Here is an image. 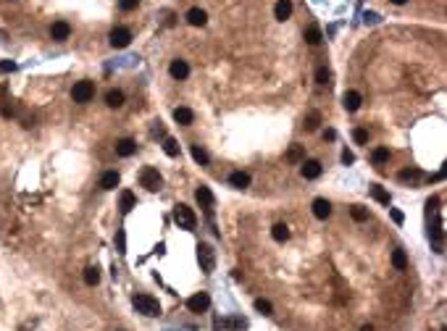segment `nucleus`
Segmentation results:
<instances>
[{
  "label": "nucleus",
  "instance_id": "28",
  "mask_svg": "<svg viewBox=\"0 0 447 331\" xmlns=\"http://www.w3.org/2000/svg\"><path fill=\"white\" fill-rule=\"evenodd\" d=\"M163 153L168 158H176L179 155V142L174 140V137H166V140H163Z\"/></svg>",
  "mask_w": 447,
  "mask_h": 331
},
{
  "label": "nucleus",
  "instance_id": "39",
  "mask_svg": "<svg viewBox=\"0 0 447 331\" xmlns=\"http://www.w3.org/2000/svg\"><path fill=\"white\" fill-rule=\"evenodd\" d=\"M116 242H119V253H127V237H124V232L116 234Z\"/></svg>",
  "mask_w": 447,
  "mask_h": 331
},
{
  "label": "nucleus",
  "instance_id": "4",
  "mask_svg": "<svg viewBox=\"0 0 447 331\" xmlns=\"http://www.w3.org/2000/svg\"><path fill=\"white\" fill-rule=\"evenodd\" d=\"M198 263H200L203 273H213V268H216V253H213L211 245H198Z\"/></svg>",
  "mask_w": 447,
  "mask_h": 331
},
{
  "label": "nucleus",
  "instance_id": "15",
  "mask_svg": "<svg viewBox=\"0 0 447 331\" xmlns=\"http://www.w3.org/2000/svg\"><path fill=\"white\" fill-rule=\"evenodd\" d=\"M168 71H171L174 79H187L190 76V66H187V61H171Z\"/></svg>",
  "mask_w": 447,
  "mask_h": 331
},
{
  "label": "nucleus",
  "instance_id": "1",
  "mask_svg": "<svg viewBox=\"0 0 447 331\" xmlns=\"http://www.w3.org/2000/svg\"><path fill=\"white\" fill-rule=\"evenodd\" d=\"M134 307H137V313H142L147 318L160 315V302L155 297H150V294H137V297H134Z\"/></svg>",
  "mask_w": 447,
  "mask_h": 331
},
{
  "label": "nucleus",
  "instance_id": "17",
  "mask_svg": "<svg viewBox=\"0 0 447 331\" xmlns=\"http://www.w3.org/2000/svg\"><path fill=\"white\" fill-rule=\"evenodd\" d=\"M300 171H303V176H305V179H318L324 168H321L318 161H303V168H300Z\"/></svg>",
  "mask_w": 447,
  "mask_h": 331
},
{
  "label": "nucleus",
  "instance_id": "44",
  "mask_svg": "<svg viewBox=\"0 0 447 331\" xmlns=\"http://www.w3.org/2000/svg\"><path fill=\"white\" fill-rule=\"evenodd\" d=\"M361 331H374V326H371V323H366V326H363Z\"/></svg>",
  "mask_w": 447,
  "mask_h": 331
},
{
  "label": "nucleus",
  "instance_id": "12",
  "mask_svg": "<svg viewBox=\"0 0 447 331\" xmlns=\"http://www.w3.org/2000/svg\"><path fill=\"white\" fill-rule=\"evenodd\" d=\"M116 153H119L121 158L134 155V153H137V142H134V140H129V137H124V140H119V142H116Z\"/></svg>",
  "mask_w": 447,
  "mask_h": 331
},
{
  "label": "nucleus",
  "instance_id": "21",
  "mask_svg": "<svg viewBox=\"0 0 447 331\" xmlns=\"http://www.w3.org/2000/svg\"><path fill=\"white\" fill-rule=\"evenodd\" d=\"M271 237L277 239V242H287L290 239V226L287 224H274L271 226Z\"/></svg>",
  "mask_w": 447,
  "mask_h": 331
},
{
  "label": "nucleus",
  "instance_id": "30",
  "mask_svg": "<svg viewBox=\"0 0 447 331\" xmlns=\"http://www.w3.org/2000/svg\"><path fill=\"white\" fill-rule=\"evenodd\" d=\"M190 153H192V158H195V161H198L200 166H208L211 158H208V153H205L200 145H192V150H190Z\"/></svg>",
  "mask_w": 447,
  "mask_h": 331
},
{
  "label": "nucleus",
  "instance_id": "34",
  "mask_svg": "<svg viewBox=\"0 0 447 331\" xmlns=\"http://www.w3.org/2000/svg\"><path fill=\"white\" fill-rule=\"evenodd\" d=\"M352 140L358 142V145H366V142H369V132H366V129H355L352 132Z\"/></svg>",
  "mask_w": 447,
  "mask_h": 331
},
{
  "label": "nucleus",
  "instance_id": "32",
  "mask_svg": "<svg viewBox=\"0 0 447 331\" xmlns=\"http://www.w3.org/2000/svg\"><path fill=\"white\" fill-rule=\"evenodd\" d=\"M350 215H352V221H358V224H361V221L369 218V210L361 208V205H352V208H350Z\"/></svg>",
  "mask_w": 447,
  "mask_h": 331
},
{
  "label": "nucleus",
  "instance_id": "35",
  "mask_svg": "<svg viewBox=\"0 0 447 331\" xmlns=\"http://www.w3.org/2000/svg\"><path fill=\"white\" fill-rule=\"evenodd\" d=\"M329 76H331V74H329V68L321 66L318 71H316V82H318V84H326V82H329Z\"/></svg>",
  "mask_w": 447,
  "mask_h": 331
},
{
  "label": "nucleus",
  "instance_id": "23",
  "mask_svg": "<svg viewBox=\"0 0 447 331\" xmlns=\"http://www.w3.org/2000/svg\"><path fill=\"white\" fill-rule=\"evenodd\" d=\"M371 197H374L376 202H382V205H389V200H392V197H389V192H387L382 184H374V187H371Z\"/></svg>",
  "mask_w": 447,
  "mask_h": 331
},
{
  "label": "nucleus",
  "instance_id": "20",
  "mask_svg": "<svg viewBox=\"0 0 447 331\" xmlns=\"http://www.w3.org/2000/svg\"><path fill=\"white\" fill-rule=\"evenodd\" d=\"M303 37H305V42H308V45H321V40H324V34H321V27L311 24V27L305 29V34H303Z\"/></svg>",
  "mask_w": 447,
  "mask_h": 331
},
{
  "label": "nucleus",
  "instance_id": "43",
  "mask_svg": "<svg viewBox=\"0 0 447 331\" xmlns=\"http://www.w3.org/2000/svg\"><path fill=\"white\" fill-rule=\"evenodd\" d=\"M389 3H395V6H405L408 0H389Z\"/></svg>",
  "mask_w": 447,
  "mask_h": 331
},
{
  "label": "nucleus",
  "instance_id": "31",
  "mask_svg": "<svg viewBox=\"0 0 447 331\" xmlns=\"http://www.w3.org/2000/svg\"><path fill=\"white\" fill-rule=\"evenodd\" d=\"M119 208H121L124 215L134 208V195H132V192H121V205H119Z\"/></svg>",
  "mask_w": 447,
  "mask_h": 331
},
{
  "label": "nucleus",
  "instance_id": "16",
  "mask_svg": "<svg viewBox=\"0 0 447 331\" xmlns=\"http://www.w3.org/2000/svg\"><path fill=\"white\" fill-rule=\"evenodd\" d=\"M119 181H121L119 171H106V174L100 176V187H103V189H116Z\"/></svg>",
  "mask_w": 447,
  "mask_h": 331
},
{
  "label": "nucleus",
  "instance_id": "3",
  "mask_svg": "<svg viewBox=\"0 0 447 331\" xmlns=\"http://www.w3.org/2000/svg\"><path fill=\"white\" fill-rule=\"evenodd\" d=\"M140 184H142L147 192H158V189H160V184H163V179H160L158 168L145 166V168H142V174H140Z\"/></svg>",
  "mask_w": 447,
  "mask_h": 331
},
{
  "label": "nucleus",
  "instance_id": "38",
  "mask_svg": "<svg viewBox=\"0 0 447 331\" xmlns=\"http://www.w3.org/2000/svg\"><path fill=\"white\" fill-rule=\"evenodd\" d=\"M137 3H140V0H119V8L121 11H134Z\"/></svg>",
  "mask_w": 447,
  "mask_h": 331
},
{
  "label": "nucleus",
  "instance_id": "27",
  "mask_svg": "<svg viewBox=\"0 0 447 331\" xmlns=\"http://www.w3.org/2000/svg\"><path fill=\"white\" fill-rule=\"evenodd\" d=\"M392 266L397 271H405L408 268V255H405V250H395L392 253Z\"/></svg>",
  "mask_w": 447,
  "mask_h": 331
},
{
  "label": "nucleus",
  "instance_id": "29",
  "mask_svg": "<svg viewBox=\"0 0 447 331\" xmlns=\"http://www.w3.org/2000/svg\"><path fill=\"white\" fill-rule=\"evenodd\" d=\"M98 281H100V271H98L95 266L84 268V284H87V287H95Z\"/></svg>",
  "mask_w": 447,
  "mask_h": 331
},
{
  "label": "nucleus",
  "instance_id": "22",
  "mask_svg": "<svg viewBox=\"0 0 447 331\" xmlns=\"http://www.w3.org/2000/svg\"><path fill=\"white\" fill-rule=\"evenodd\" d=\"M106 105L108 108H121L124 105V92L121 89H111V92L106 95Z\"/></svg>",
  "mask_w": 447,
  "mask_h": 331
},
{
  "label": "nucleus",
  "instance_id": "19",
  "mask_svg": "<svg viewBox=\"0 0 447 331\" xmlns=\"http://www.w3.org/2000/svg\"><path fill=\"white\" fill-rule=\"evenodd\" d=\"M192 119H195V113L190 108H174V121L182 124V127H190Z\"/></svg>",
  "mask_w": 447,
  "mask_h": 331
},
{
  "label": "nucleus",
  "instance_id": "37",
  "mask_svg": "<svg viewBox=\"0 0 447 331\" xmlns=\"http://www.w3.org/2000/svg\"><path fill=\"white\" fill-rule=\"evenodd\" d=\"M421 176V171L418 168H408V171H403V174H400V179L403 181H408V179H418Z\"/></svg>",
  "mask_w": 447,
  "mask_h": 331
},
{
  "label": "nucleus",
  "instance_id": "26",
  "mask_svg": "<svg viewBox=\"0 0 447 331\" xmlns=\"http://www.w3.org/2000/svg\"><path fill=\"white\" fill-rule=\"evenodd\" d=\"M287 161L290 163H303L305 161V153H303V145H292L287 150Z\"/></svg>",
  "mask_w": 447,
  "mask_h": 331
},
{
  "label": "nucleus",
  "instance_id": "33",
  "mask_svg": "<svg viewBox=\"0 0 447 331\" xmlns=\"http://www.w3.org/2000/svg\"><path fill=\"white\" fill-rule=\"evenodd\" d=\"M255 310L263 313V315H271V313H274V307H271L269 300H255Z\"/></svg>",
  "mask_w": 447,
  "mask_h": 331
},
{
  "label": "nucleus",
  "instance_id": "11",
  "mask_svg": "<svg viewBox=\"0 0 447 331\" xmlns=\"http://www.w3.org/2000/svg\"><path fill=\"white\" fill-rule=\"evenodd\" d=\"M187 21H190L192 27H205V24H208V14H205L203 8H190L187 11Z\"/></svg>",
  "mask_w": 447,
  "mask_h": 331
},
{
  "label": "nucleus",
  "instance_id": "9",
  "mask_svg": "<svg viewBox=\"0 0 447 331\" xmlns=\"http://www.w3.org/2000/svg\"><path fill=\"white\" fill-rule=\"evenodd\" d=\"M313 215H316V218H321V221H326L329 215H331V202L324 200V197H316L313 200Z\"/></svg>",
  "mask_w": 447,
  "mask_h": 331
},
{
  "label": "nucleus",
  "instance_id": "5",
  "mask_svg": "<svg viewBox=\"0 0 447 331\" xmlns=\"http://www.w3.org/2000/svg\"><path fill=\"white\" fill-rule=\"evenodd\" d=\"M95 95V84L93 82H87V79H82V82H76L74 89H71V97L74 102H90Z\"/></svg>",
  "mask_w": 447,
  "mask_h": 331
},
{
  "label": "nucleus",
  "instance_id": "6",
  "mask_svg": "<svg viewBox=\"0 0 447 331\" xmlns=\"http://www.w3.org/2000/svg\"><path fill=\"white\" fill-rule=\"evenodd\" d=\"M208 305H211V297L205 292H198V294H192V297L187 300V310L190 313H205Z\"/></svg>",
  "mask_w": 447,
  "mask_h": 331
},
{
  "label": "nucleus",
  "instance_id": "24",
  "mask_svg": "<svg viewBox=\"0 0 447 331\" xmlns=\"http://www.w3.org/2000/svg\"><path fill=\"white\" fill-rule=\"evenodd\" d=\"M389 161V147H376V150L371 153V163L374 166H384Z\"/></svg>",
  "mask_w": 447,
  "mask_h": 331
},
{
  "label": "nucleus",
  "instance_id": "7",
  "mask_svg": "<svg viewBox=\"0 0 447 331\" xmlns=\"http://www.w3.org/2000/svg\"><path fill=\"white\" fill-rule=\"evenodd\" d=\"M108 40H111L113 48H119V50H121V48H127V45L132 42V32H129L127 27H116V29L111 32V37H108Z\"/></svg>",
  "mask_w": 447,
  "mask_h": 331
},
{
  "label": "nucleus",
  "instance_id": "25",
  "mask_svg": "<svg viewBox=\"0 0 447 331\" xmlns=\"http://www.w3.org/2000/svg\"><path fill=\"white\" fill-rule=\"evenodd\" d=\"M318 124H321V113H318V111H311V113L305 116L303 127H305V132H316V129H318Z\"/></svg>",
  "mask_w": 447,
  "mask_h": 331
},
{
  "label": "nucleus",
  "instance_id": "36",
  "mask_svg": "<svg viewBox=\"0 0 447 331\" xmlns=\"http://www.w3.org/2000/svg\"><path fill=\"white\" fill-rule=\"evenodd\" d=\"M16 63L14 61H0V74H11V71H16Z\"/></svg>",
  "mask_w": 447,
  "mask_h": 331
},
{
  "label": "nucleus",
  "instance_id": "14",
  "mask_svg": "<svg viewBox=\"0 0 447 331\" xmlns=\"http://www.w3.org/2000/svg\"><path fill=\"white\" fill-rule=\"evenodd\" d=\"M274 16L279 21H287L292 16V0H279V3L274 6Z\"/></svg>",
  "mask_w": 447,
  "mask_h": 331
},
{
  "label": "nucleus",
  "instance_id": "40",
  "mask_svg": "<svg viewBox=\"0 0 447 331\" xmlns=\"http://www.w3.org/2000/svg\"><path fill=\"white\" fill-rule=\"evenodd\" d=\"M342 163H345V166H350V163H355V155H352L350 150H342Z\"/></svg>",
  "mask_w": 447,
  "mask_h": 331
},
{
  "label": "nucleus",
  "instance_id": "42",
  "mask_svg": "<svg viewBox=\"0 0 447 331\" xmlns=\"http://www.w3.org/2000/svg\"><path fill=\"white\" fill-rule=\"evenodd\" d=\"M324 137H326V140H334L337 132H334V129H326V132H324Z\"/></svg>",
  "mask_w": 447,
  "mask_h": 331
},
{
  "label": "nucleus",
  "instance_id": "41",
  "mask_svg": "<svg viewBox=\"0 0 447 331\" xmlns=\"http://www.w3.org/2000/svg\"><path fill=\"white\" fill-rule=\"evenodd\" d=\"M389 213H392V221H395V224H403V221H405V215L400 213V210H395V208H392Z\"/></svg>",
  "mask_w": 447,
  "mask_h": 331
},
{
  "label": "nucleus",
  "instance_id": "8",
  "mask_svg": "<svg viewBox=\"0 0 447 331\" xmlns=\"http://www.w3.org/2000/svg\"><path fill=\"white\" fill-rule=\"evenodd\" d=\"M195 197H198V202H200V208L208 213V215H213V195H211V189L208 187H198V192H195Z\"/></svg>",
  "mask_w": 447,
  "mask_h": 331
},
{
  "label": "nucleus",
  "instance_id": "10",
  "mask_svg": "<svg viewBox=\"0 0 447 331\" xmlns=\"http://www.w3.org/2000/svg\"><path fill=\"white\" fill-rule=\"evenodd\" d=\"M361 102H363V97H361V92H355V89L345 92V97H342V105H345L347 113H355V111L361 108Z\"/></svg>",
  "mask_w": 447,
  "mask_h": 331
},
{
  "label": "nucleus",
  "instance_id": "18",
  "mask_svg": "<svg viewBox=\"0 0 447 331\" xmlns=\"http://www.w3.org/2000/svg\"><path fill=\"white\" fill-rule=\"evenodd\" d=\"M229 184H232L234 189H245V187H250V174H245V171H234V174L229 176Z\"/></svg>",
  "mask_w": 447,
  "mask_h": 331
},
{
  "label": "nucleus",
  "instance_id": "13",
  "mask_svg": "<svg viewBox=\"0 0 447 331\" xmlns=\"http://www.w3.org/2000/svg\"><path fill=\"white\" fill-rule=\"evenodd\" d=\"M68 34H71V27L66 24V21H55V24L50 27V37L53 40H68Z\"/></svg>",
  "mask_w": 447,
  "mask_h": 331
},
{
  "label": "nucleus",
  "instance_id": "2",
  "mask_svg": "<svg viewBox=\"0 0 447 331\" xmlns=\"http://www.w3.org/2000/svg\"><path fill=\"white\" fill-rule=\"evenodd\" d=\"M174 221H176V226L179 229H195V226H198V215H195V210L192 208H187V205H176L174 208Z\"/></svg>",
  "mask_w": 447,
  "mask_h": 331
}]
</instances>
